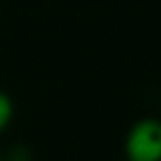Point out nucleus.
I'll list each match as a JSON object with an SVG mask.
<instances>
[{
  "label": "nucleus",
  "instance_id": "obj_1",
  "mask_svg": "<svg viewBox=\"0 0 161 161\" xmlns=\"http://www.w3.org/2000/svg\"><path fill=\"white\" fill-rule=\"evenodd\" d=\"M125 150L129 161H161V121L142 119L127 135Z\"/></svg>",
  "mask_w": 161,
  "mask_h": 161
},
{
  "label": "nucleus",
  "instance_id": "obj_2",
  "mask_svg": "<svg viewBox=\"0 0 161 161\" xmlns=\"http://www.w3.org/2000/svg\"><path fill=\"white\" fill-rule=\"evenodd\" d=\"M14 118V103L8 93L0 91V133H2Z\"/></svg>",
  "mask_w": 161,
  "mask_h": 161
},
{
  "label": "nucleus",
  "instance_id": "obj_3",
  "mask_svg": "<svg viewBox=\"0 0 161 161\" xmlns=\"http://www.w3.org/2000/svg\"><path fill=\"white\" fill-rule=\"evenodd\" d=\"M0 161H32V153L23 144H14L6 150L4 155H0Z\"/></svg>",
  "mask_w": 161,
  "mask_h": 161
}]
</instances>
